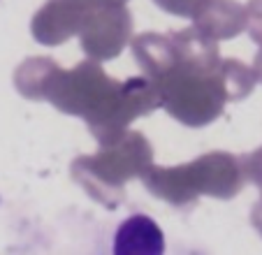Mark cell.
<instances>
[{"mask_svg":"<svg viewBox=\"0 0 262 255\" xmlns=\"http://www.w3.org/2000/svg\"><path fill=\"white\" fill-rule=\"evenodd\" d=\"M112 255H165V235L154 218L135 214L116 227Z\"/></svg>","mask_w":262,"mask_h":255,"instance_id":"cell-1","label":"cell"}]
</instances>
